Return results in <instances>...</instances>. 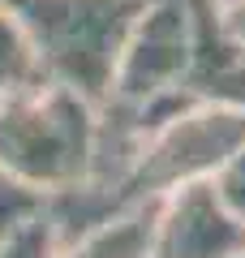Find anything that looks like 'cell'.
Wrapping results in <instances>:
<instances>
[{"mask_svg":"<svg viewBox=\"0 0 245 258\" xmlns=\"http://www.w3.org/2000/svg\"><path fill=\"white\" fill-rule=\"evenodd\" d=\"M99 151V108L56 82L0 95V164L26 189L56 198L91 181Z\"/></svg>","mask_w":245,"mask_h":258,"instance_id":"6da1fadb","label":"cell"},{"mask_svg":"<svg viewBox=\"0 0 245 258\" xmlns=\"http://www.w3.org/2000/svg\"><path fill=\"white\" fill-rule=\"evenodd\" d=\"M146 0H9L43 82L103 108L125 39Z\"/></svg>","mask_w":245,"mask_h":258,"instance_id":"7a4b0ae2","label":"cell"},{"mask_svg":"<svg viewBox=\"0 0 245 258\" xmlns=\"http://www.w3.org/2000/svg\"><path fill=\"white\" fill-rule=\"evenodd\" d=\"M185 60H190V0H146L125 39L108 103L99 112L116 120L125 134L142 138L172 116L198 108L185 95Z\"/></svg>","mask_w":245,"mask_h":258,"instance_id":"3957f363","label":"cell"},{"mask_svg":"<svg viewBox=\"0 0 245 258\" xmlns=\"http://www.w3.org/2000/svg\"><path fill=\"white\" fill-rule=\"evenodd\" d=\"M245 254V220L228 211L211 181L181 185L155 211L151 258H236Z\"/></svg>","mask_w":245,"mask_h":258,"instance_id":"277c9868","label":"cell"},{"mask_svg":"<svg viewBox=\"0 0 245 258\" xmlns=\"http://www.w3.org/2000/svg\"><path fill=\"white\" fill-rule=\"evenodd\" d=\"M185 95L211 108L245 112V52L224 26L215 0H190V60H185Z\"/></svg>","mask_w":245,"mask_h":258,"instance_id":"5b68a950","label":"cell"},{"mask_svg":"<svg viewBox=\"0 0 245 258\" xmlns=\"http://www.w3.org/2000/svg\"><path fill=\"white\" fill-rule=\"evenodd\" d=\"M155 211H159V203H146V207L112 215V220L60 241L56 258H151Z\"/></svg>","mask_w":245,"mask_h":258,"instance_id":"8992f818","label":"cell"},{"mask_svg":"<svg viewBox=\"0 0 245 258\" xmlns=\"http://www.w3.org/2000/svg\"><path fill=\"white\" fill-rule=\"evenodd\" d=\"M39 78L43 74H39V64H35V52H30L18 18L9 13V5L0 0V95L22 91V86L39 82Z\"/></svg>","mask_w":245,"mask_h":258,"instance_id":"52a82bcc","label":"cell"},{"mask_svg":"<svg viewBox=\"0 0 245 258\" xmlns=\"http://www.w3.org/2000/svg\"><path fill=\"white\" fill-rule=\"evenodd\" d=\"M43 211H47V198H43V194L26 189L9 168L0 164V237L18 232L22 224H30L35 215H43Z\"/></svg>","mask_w":245,"mask_h":258,"instance_id":"ba28073f","label":"cell"},{"mask_svg":"<svg viewBox=\"0 0 245 258\" xmlns=\"http://www.w3.org/2000/svg\"><path fill=\"white\" fill-rule=\"evenodd\" d=\"M0 258H56V232L47 224V211L22 224L18 232L0 237Z\"/></svg>","mask_w":245,"mask_h":258,"instance_id":"9c48e42d","label":"cell"},{"mask_svg":"<svg viewBox=\"0 0 245 258\" xmlns=\"http://www.w3.org/2000/svg\"><path fill=\"white\" fill-rule=\"evenodd\" d=\"M211 185H215V194L228 203V211H232L236 220H245V142H241V151L211 176Z\"/></svg>","mask_w":245,"mask_h":258,"instance_id":"30bf717a","label":"cell"},{"mask_svg":"<svg viewBox=\"0 0 245 258\" xmlns=\"http://www.w3.org/2000/svg\"><path fill=\"white\" fill-rule=\"evenodd\" d=\"M224 9V26H228V35L236 39V47L245 52V0H232V5H219Z\"/></svg>","mask_w":245,"mask_h":258,"instance_id":"8fae6325","label":"cell"},{"mask_svg":"<svg viewBox=\"0 0 245 258\" xmlns=\"http://www.w3.org/2000/svg\"><path fill=\"white\" fill-rule=\"evenodd\" d=\"M215 5H232V0H215Z\"/></svg>","mask_w":245,"mask_h":258,"instance_id":"7c38bea8","label":"cell"},{"mask_svg":"<svg viewBox=\"0 0 245 258\" xmlns=\"http://www.w3.org/2000/svg\"><path fill=\"white\" fill-rule=\"evenodd\" d=\"M236 258H245V254H236Z\"/></svg>","mask_w":245,"mask_h":258,"instance_id":"4fadbf2b","label":"cell"}]
</instances>
